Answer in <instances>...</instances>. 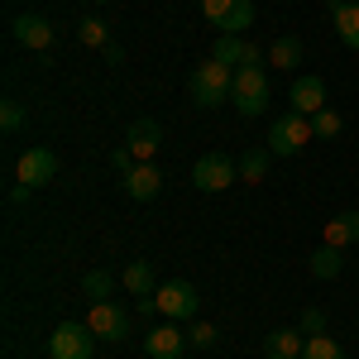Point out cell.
Returning <instances> with one entry per match:
<instances>
[{
    "mask_svg": "<svg viewBox=\"0 0 359 359\" xmlns=\"http://www.w3.org/2000/svg\"><path fill=\"white\" fill-rule=\"evenodd\" d=\"M230 86H235V67H225V62H201L192 67V77H187V91H192V101L201 111H216L225 96H230Z\"/></svg>",
    "mask_w": 359,
    "mask_h": 359,
    "instance_id": "1",
    "label": "cell"
},
{
    "mask_svg": "<svg viewBox=\"0 0 359 359\" xmlns=\"http://www.w3.org/2000/svg\"><path fill=\"white\" fill-rule=\"evenodd\" d=\"M230 101H235V111L245 115V120L269 111V77H264V67H235Z\"/></svg>",
    "mask_w": 359,
    "mask_h": 359,
    "instance_id": "2",
    "label": "cell"
},
{
    "mask_svg": "<svg viewBox=\"0 0 359 359\" xmlns=\"http://www.w3.org/2000/svg\"><path fill=\"white\" fill-rule=\"evenodd\" d=\"M306 139H316L311 115L287 111V115H278L273 125H269V154H273V158H287V154H297V149H302Z\"/></svg>",
    "mask_w": 359,
    "mask_h": 359,
    "instance_id": "3",
    "label": "cell"
},
{
    "mask_svg": "<svg viewBox=\"0 0 359 359\" xmlns=\"http://www.w3.org/2000/svg\"><path fill=\"white\" fill-rule=\"evenodd\" d=\"M91 350H96V331L86 321H62L48 335V355L53 359H91Z\"/></svg>",
    "mask_w": 359,
    "mask_h": 359,
    "instance_id": "4",
    "label": "cell"
},
{
    "mask_svg": "<svg viewBox=\"0 0 359 359\" xmlns=\"http://www.w3.org/2000/svg\"><path fill=\"white\" fill-rule=\"evenodd\" d=\"M235 177H240V163H230L225 154H201L192 163V182L201 192H225Z\"/></svg>",
    "mask_w": 359,
    "mask_h": 359,
    "instance_id": "5",
    "label": "cell"
},
{
    "mask_svg": "<svg viewBox=\"0 0 359 359\" xmlns=\"http://www.w3.org/2000/svg\"><path fill=\"white\" fill-rule=\"evenodd\" d=\"M154 302H158V311H163L168 321H192L201 297H196L192 283H163V287L154 292Z\"/></svg>",
    "mask_w": 359,
    "mask_h": 359,
    "instance_id": "6",
    "label": "cell"
},
{
    "mask_svg": "<svg viewBox=\"0 0 359 359\" xmlns=\"http://www.w3.org/2000/svg\"><path fill=\"white\" fill-rule=\"evenodd\" d=\"M15 172H20L25 187H43V182H53V177H57V154H53V149H25L20 163H15Z\"/></svg>",
    "mask_w": 359,
    "mask_h": 359,
    "instance_id": "7",
    "label": "cell"
},
{
    "mask_svg": "<svg viewBox=\"0 0 359 359\" xmlns=\"http://www.w3.org/2000/svg\"><path fill=\"white\" fill-rule=\"evenodd\" d=\"M86 326L96 331V340H125L130 335V316H125V306H115V302H91Z\"/></svg>",
    "mask_w": 359,
    "mask_h": 359,
    "instance_id": "8",
    "label": "cell"
},
{
    "mask_svg": "<svg viewBox=\"0 0 359 359\" xmlns=\"http://www.w3.org/2000/svg\"><path fill=\"white\" fill-rule=\"evenodd\" d=\"M158 144H163V125H158V120H149V115L135 120V125H130V135H125V149L135 154L139 163H149V158L158 154Z\"/></svg>",
    "mask_w": 359,
    "mask_h": 359,
    "instance_id": "9",
    "label": "cell"
},
{
    "mask_svg": "<svg viewBox=\"0 0 359 359\" xmlns=\"http://www.w3.org/2000/svg\"><path fill=\"white\" fill-rule=\"evenodd\" d=\"M182 340H187V335L168 321V326L144 331V350H149V359H177V355H182Z\"/></svg>",
    "mask_w": 359,
    "mask_h": 359,
    "instance_id": "10",
    "label": "cell"
},
{
    "mask_svg": "<svg viewBox=\"0 0 359 359\" xmlns=\"http://www.w3.org/2000/svg\"><path fill=\"white\" fill-rule=\"evenodd\" d=\"M302 350H306V340L292 326H278V331L264 335V359H302Z\"/></svg>",
    "mask_w": 359,
    "mask_h": 359,
    "instance_id": "11",
    "label": "cell"
},
{
    "mask_svg": "<svg viewBox=\"0 0 359 359\" xmlns=\"http://www.w3.org/2000/svg\"><path fill=\"white\" fill-rule=\"evenodd\" d=\"M292 111H302V115L326 111V82L321 77H297L292 82Z\"/></svg>",
    "mask_w": 359,
    "mask_h": 359,
    "instance_id": "12",
    "label": "cell"
},
{
    "mask_svg": "<svg viewBox=\"0 0 359 359\" xmlns=\"http://www.w3.org/2000/svg\"><path fill=\"white\" fill-rule=\"evenodd\" d=\"M158 187H163V172H158L154 163H135V172L125 177V192L135 196V201H154Z\"/></svg>",
    "mask_w": 359,
    "mask_h": 359,
    "instance_id": "13",
    "label": "cell"
},
{
    "mask_svg": "<svg viewBox=\"0 0 359 359\" xmlns=\"http://www.w3.org/2000/svg\"><path fill=\"white\" fill-rule=\"evenodd\" d=\"M15 39H20L25 48H48V43H53V25H48L43 15H20V20H15Z\"/></svg>",
    "mask_w": 359,
    "mask_h": 359,
    "instance_id": "14",
    "label": "cell"
},
{
    "mask_svg": "<svg viewBox=\"0 0 359 359\" xmlns=\"http://www.w3.org/2000/svg\"><path fill=\"white\" fill-rule=\"evenodd\" d=\"M326 245H335V249L359 245V211H340V216L326 225Z\"/></svg>",
    "mask_w": 359,
    "mask_h": 359,
    "instance_id": "15",
    "label": "cell"
},
{
    "mask_svg": "<svg viewBox=\"0 0 359 359\" xmlns=\"http://www.w3.org/2000/svg\"><path fill=\"white\" fill-rule=\"evenodd\" d=\"M269 62H273V67H283V72H297V62H302V39H297V34H283V39H273Z\"/></svg>",
    "mask_w": 359,
    "mask_h": 359,
    "instance_id": "16",
    "label": "cell"
},
{
    "mask_svg": "<svg viewBox=\"0 0 359 359\" xmlns=\"http://www.w3.org/2000/svg\"><path fill=\"white\" fill-rule=\"evenodd\" d=\"M120 283L130 287V297H154V292H158V287H154V264H149V259H135Z\"/></svg>",
    "mask_w": 359,
    "mask_h": 359,
    "instance_id": "17",
    "label": "cell"
},
{
    "mask_svg": "<svg viewBox=\"0 0 359 359\" xmlns=\"http://www.w3.org/2000/svg\"><path fill=\"white\" fill-rule=\"evenodd\" d=\"M335 34H340L345 48H355V53H359V0L335 5Z\"/></svg>",
    "mask_w": 359,
    "mask_h": 359,
    "instance_id": "18",
    "label": "cell"
},
{
    "mask_svg": "<svg viewBox=\"0 0 359 359\" xmlns=\"http://www.w3.org/2000/svg\"><path fill=\"white\" fill-rule=\"evenodd\" d=\"M306 269H311L316 278H340V269H345V259H340V249H335V245H321V249H311Z\"/></svg>",
    "mask_w": 359,
    "mask_h": 359,
    "instance_id": "19",
    "label": "cell"
},
{
    "mask_svg": "<svg viewBox=\"0 0 359 359\" xmlns=\"http://www.w3.org/2000/svg\"><path fill=\"white\" fill-rule=\"evenodd\" d=\"M245 34H221V39H216V48H211V57H216V62H225V67H240V62H245Z\"/></svg>",
    "mask_w": 359,
    "mask_h": 359,
    "instance_id": "20",
    "label": "cell"
},
{
    "mask_svg": "<svg viewBox=\"0 0 359 359\" xmlns=\"http://www.w3.org/2000/svg\"><path fill=\"white\" fill-rule=\"evenodd\" d=\"M82 292L91 297V302H111V292H115V273H111V269H91V273L82 278Z\"/></svg>",
    "mask_w": 359,
    "mask_h": 359,
    "instance_id": "21",
    "label": "cell"
},
{
    "mask_svg": "<svg viewBox=\"0 0 359 359\" xmlns=\"http://www.w3.org/2000/svg\"><path fill=\"white\" fill-rule=\"evenodd\" d=\"M269 163H273V154H269V149H249L245 158H240V182H264Z\"/></svg>",
    "mask_w": 359,
    "mask_h": 359,
    "instance_id": "22",
    "label": "cell"
},
{
    "mask_svg": "<svg viewBox=\"0 0 359 359\" xmlns=\"http://www.w3.org/2000/svg\"><path fill=\"white\" fill-rule=\"evenodd\" d=\"M77 39H82L86 48H111V29L101 25L96 15H86L82 25H77Z\"/></svg>",
    "mask_w": 359,
    "mask_h": 359,
    "instance_id": "23",
    "label": "cell"
},
{
    "mask_svg": "<svg viewBox=\"0 0 359 359\" xmlns=\"http://www.w3.org/2000/svg\"><path fill=\"white\" fill-rule=\"evenodd\" d=\"M302 359H345V350L335 345L331 335H306V350Z\"/></svg>",
    "mask_w": 359,
    "mask_h": 359,
    "instance_id": "24",
    "label": "cell"
},
{
    "mask_svg": "<svg viewBox=\"0 0 359 359\" xmlns=\"http://www.w3.org/2000/svg\"><path fill=\"white\" fill-rule=\"evenodd\" d=\"M254 25V0H235V10H230V20L221 25V34H245Z\"/></svg>",
    "mask_w": 359,
    "mask_h": 359,
    "instance_id": "25",
    "label": "cell"
},
{
    "mask_svg": "<svg viewBox=\"0 0 359 359\" xmlns=\"http://www.w3.org/2000/svg\"><path fill=\"white\" fill-rule=\"evenodd\" d=\"M311 130H316V139H335L340 130H345V120H340V115H335L331 106H326V111H316V115H311Z\"/></svg>",
    "mask_w": 359,
    "mask_h": 359,
    "instance_id": "26",
    "label": "cell"
},
{
    "mask_svg": "<svg viewBox=\"0 0 359 359\" xmlns=\"http://www.w3.org/2000/svg\"><path fill=\"white\" fill-rule=\"evenodd\" d=\"M297 331L302 335H326V311H321V306H306L302 321H297Z\"/></svg>",
    "mask_w": 359,
    "mask_h": 359,
    "instance_id": "27",
    "label": "cell"
},
{
    "mask_svg": "<svg viewBox=\"0 0 359 359\" xmlns=\"http://www.w3.org/2000/svg\"><path fill=\"white\" fill-rule=\"evenodd\" d=\"M20 125H25V106H20V101H5V106H0V130L15 135Z\"/></svg>",
    "mask_w": 359,
    "mask_h": 359,
    "instance_id": "28",
    "label": "cell"
},
{
    "mask_svg": "<svg viewBox=\"0 0 359 359\" xmlns=\"http://www.w3.org/2000/svg\"><path fill=\"white\" fill-rule=\"evenodd\" d=\"M230 10H235V0H201V15H206V20H211L216 29L230 20Z\"/></svg>",
    "mask_w": 359,
    "mask_h": 359,
    "instance_id": "29",
    "label": "cell"
},
{
    "mask_svg": "<svg viewBox=\"0 0 359 359\" xmlns=\"http://www.w3.org/2000/svg\"><path fill=\"white\" fill-rule=\"evenodd\" d=\"M216 335H221L216 326H206V321H196L192 331H187V340H192L196 350H211V345H216Z\"/></svg>",
    "mask_w": 359,
    "mask_h": 359,
    "instance_id": "30",
    "label": "cell"
},
{
    "mask_svg": "<svg viewBox=\"0 0 359 359\" xmlns=\"http://www.w3.org/2000/svg\"><path fill=\"white\" fill-rule=\"evenodd\" d=\"M135 163H139V158L130 154V149H115V154H111V168H115V172H125V177L135 172Z\"/></svg>",
    "mask_w": 359,
    "mask_h": 359,
    "instance_id": "31",
    "label": "cell"
},
{
    "mask_svg": "<svg viewBox=\"0 0 359 359\" xmlns=\"http://www.w3.org/2000/svg\"><path fill=\"white\" fill-rule=\"evenodd\" d=\"M259 62H264V53H259L254 43H245V62H240V67H259Z\"/></svg>",
    "mask_w": 359,
    "mask_h": 359,
    "instance_id": "32",
    "label": "cell"
},
{
    "mask_svg": "<svg viewBox=\"0 0 359 359\" xmlns=\"http://www.w3.org/2000/svg\"><path fill=\"white\" fill-rule=\"evenodd\" d=\"M326 5H331V10H335V5H350V0H326Z\"/></svg>",
    "mask_w": 359,
    "mask_h": 359,
    "instance_id": "33",
    "label": "cell"
},
{
    "mask_svg": "<svg viewBox=\"0 0 359 359\" xmlns=\"http://www.w3.org/2000/svg\"><path fill=\"white\" fill-rule=\"evenodd\" d=\"M91 5H111V0H91Z\"/></svg>",
    "mask_w": 359,
    "mask_h": 359,
    "instance_id": "34",
    "label": "cell"
}]
</instances>
